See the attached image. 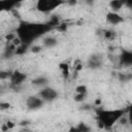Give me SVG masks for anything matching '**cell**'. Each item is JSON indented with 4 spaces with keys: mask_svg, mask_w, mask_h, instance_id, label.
I'll use <instances>...</instances> for the list:
<instances>
[{
    "mask_svg": "<svg viewBox=\"0 0 132 132\" xmlns=\"http://www.w3.org/2000/svg\"><path fill=\"white\" fill-rule=\"evenodd\" d=\"M43 103L44 101L38 96H29L26 100V105L29 109L31 110H36V109H39L43 106Z\"/></svg>",
    "mask_w": 132,
    "mask_h": 132,
    "instance_id": "3",
    "label": "cell"
},
{
    "mask_svg": "<svg viewBox=\"0 0 132 132\" xmlns=\"http://www.w3.org/2000/svg\"><path fill=\"white\" fill-rule=\"evenodd\" d=\"M103 63V58L99 54H93L88 60V67L91 69L99 68Z\"/></svg>",
    "mask_w": 132,
    "mask_h": 132,
    "instance_id": "5",
    "label": "cell"
},
{
    "mask_svg": "<svg viewBox=\"0 0 132 132\" xmlns=\"http://www.w3.org/2000/svg\"><path fill=\"white\" fill-rule=\"evenodd\" d=\"M10 72L5 71V70H0V80H5L10 77Z\"/></svg>",
    "mask_w": 132,
    "mask_h": 132,
    "instance_id": "18",
    "label": "cell"
},
{
    "mask_svg": "<svg viewBox=\"0 0 132 132\" xmlns=\"http://www.w3.org/2000/svg\"><path fill=\"white\" fill-rule=\"evenodd\" d=\"M86 97H87V94H79V93H76V95L74 96V101H76V102H82V101H85Z\"/></svg>",
    "mask_w": 132,
    "mask_h": 132,
    "instance_id": "19",
    "label": "cell"
},
{
    "mask_svg": "<svg viewBox=\"0 0 132 132\" xmlns=\"http://www.w3.org/2000/svg\"><path fill=\"white\" fill-rule=\"evenodd\" d=\"M41 50H42V46H41V45H38V44H34V45H32V46L30 47V51H31L33 54H38V53L41 52Z\"/></svg>",
    "mask_w": 132,
    "mask_h": 132,
    "instance_id": "21",
    "label": "cell"
},
{
    "mask_svg": "<svg viewBox=\"0 0 132 132\" xmlns=\"http://www.w3.org/2000/svg\"><path fill=\"white\" fill-rule=\"evenodd\" d=\"M10 107V104L8 102H0V110H6Z\"/></svg>",
    "mask_w": 132,
    "mask_h": 132,
    "instance_id": "24",
    "label": "cell"
},
{
    "mask_svg": "<svg viewBox=\"0 0 132 132\" xmlns=\"http://www.w3.org/2000/svg\"><path fill=\"white\" fill-rule=\"evenodd\" d=\"M121 61V64H125V65H130L132 63V55L129 52H125L121 58H119Z\"/></svg>",
    "mask_w": 132,
    "mask_h": 132,
    "instance_id": "10",
    "label": "cell"
},
{
    "mask_svg": "<svg viewBox=\"0 0 132 132\" xmlns=\"http://www.w3.org/2000/svg\"><path fill=\"white\" fill-rule=\"evenodd\" d=\"M59 68H60V70L62 71L63 76H64L65 78H67V77L69 76V66H68V64H67V63H61V64L59 65Z\"/></svg>",
    "mask_w": 132,
    "mask_h": 132,
    "instance_id": "13",
    "label": "cell"
},
{
    "mask_svg": "<svg viewBox=\"0 0 132 132\" xmlns=\"http://www.w3.org/2000/svg\"><path fill=\"white\" fill-rule=\"evenodd\" d=\"M75 131H79V132H88L90 131V127H88L85 123H79L77 125V127L75 128Z\"/></svg>",
    "mask_w": 132,
    "mask_h": 132,
    "instance_id": "15",
    "label": "cell"
},
{
    "mask_svg": "<svg viewBox=\"0 0 132 132\" xmlns=\"http://www.w3.org/2000/svg\"><path fill=\"white\" fill-rule=\"evenodd\" d=\"M102 36L105 38V39H113L114 36H116V33L112 31V30H103V33H102Z\"/></svg>",
    "mask_w": 132,
    "mask_h": 132,
    "instance_id": "14",
    "label": "cell"
},
{
    "mask_svg": "<svg viewBox=\"0 0 132 132\" xmlns=\"http://www.w3.org/2000/svg\"><path fill=\"white\" fill-rule=\"evenodd\" d=\"M81 109H82V110H89V109H91V105H89V104H84V105L81 106Z\"/></svg>",
    "mask_w": 132,
    "mask_h": 132,
    "instance_id": "28",
    "label": "cell"
},
{
    "mask_svg": "<svg viewBox=\"0 0 132 132\" xmlns=\"http://www.w3.org/2000/svg\"><path fill=\"white\" fill-rule=\"evenodd\" d=\"M10 42H11V43H12V44H13V45L16 47L18 45H20V44L23 42V40H22V39H21L19 36H15V37H14V38H13V39L10 41Z\"/></svg>",
    "mask_w": 132,
    "mask_h": 132,
    "instance_id": "23",
    "label": "cell"
},
{
    "mask_svg": "<svg viewBox=\"0 0 132 132\" xmlns=\"http://www.w3.org/2000/svg\"><path fill=\"white\" fill-rule=\"evenodd\" d=\"M15 36H16L15 34H13V33H9V34H7V35L5 36V38H6V40H7V41H9V42H10V41L15 37Z\"/></svg>",
    "mask_w": 132,
    "mask_h": 132,
    "instance_id": "25",
    "label": "cell"
},
{
    "mask_svg": "<svg viewBox=\"0 0 132 132\" xmlns=\"http://www.w3.org/2000/svg\"><path fill=\"white\" fill-rule=\"evenodd\" d=\"M57 44H58V40L54 36H46L42 39V45L44 47L52 48V47H55Z\"/></svg>",
    "mask_w": 132,
    "mask_h": 132,
    "instance_id": "7",
    "label": "cell"
},
{
    "mask_svg": "<svg viewBox=\"0 0 132 132\" xmlns=\"http://www.w3.org/2000/svg\"><path fill=\"white\" fill-rule=\"evenodd\" d=\"M6 126L8 127V129H12V128L15 126V124H14L13 122H11V121H7V122H6Z\"/></svg>",
    "mask_w": 132,
    "mask_h": 132,
    "instance_id": "26",
    "label": "cell"
},
{
    "mask_svg": "<svg viewBox=\"0 0 132 132\" xmlns=\"http://www.w3.org/2000/svg\"><path fill=\"white\" fill-rule=\"evenodd\" d=\"M38 95L43 101H53L58 97V92L53 88L44 87V88H41Z\"/></svg>",
    "mask_w": 132,
    "mask_h": 132,
    "instance_id": "2",
    "label": "cell"
},
{
    "mask_svg": "<svg viewBox=\"0 0 132 132\" xmlns=\"http://www.w3.org/2000/svg\"><path fill=\"white\" fill-rule=\"evenodd\" d=\"M48 84V79L45 76H37L32 80V85L37 88H44Z\"/></svg>",
    "mask_w": 132,
    "mask_h": 132,
    "instance_id": "8",
    "label": "cell"
},
{
    "mask_svg": "<svg viewBox=\"0 0 132 132\" xmlns=\"http://www.w3.org/2000/svg\"><path fill=\"white\" fill-rule=\"evenodd\" d=\"M27 48H28V45L22 42L20 45H18V46L15 47V50H14V55H16V56H22V55H24V54L27 52Z\"/></svg>",
    "mask_w": 132,
    "mask_h": 132,
    "instance_id": "12",
    "label": "cell"
},
{
    "mask_svg": "<svg viewBox=\"0 0 132 132\" xmlns=\"http://www.w3.org/2000/svg\"><path fill=\"white\" fill-rule=\"evenodd\" d=\"M106 21H107V23H109L111 25H119L124 22V18L121 16L118 12L109 11L106 13Z\"/></svg>",
    "mask_w": 132,
    "mask_h": 132,
    "instance_id": "6",
    "label": "cell"
},
{
    "mask_svg": "<svg viewBox=\"0 0 132 132\" xmlns=\"http://www.w3.org/2000/svg\"><path fill=\"white\" fill-rule=\"evenodd\" d=\"M62 2H63L62 0H38L36 7L41 12H48L55 9Z\"/></svg>",
    "mask_w": 132,
    "mask_h": 132,
    "instance_id": "1",
    "label": "cell"
},
{
    "mask_svg": "<svg viewBox=\"0 0 132 132\" xmlns=\"http://www.w3.org/2000/svg\"><path fill=\"white\" fill-rule=\"evenodd\" d=\"M125 5L128 7H131L132 6V0H125Z\"/></svg>",
    "mask_w": 132,
    "mask_h": 132,
    "instance_id": "29",
    "label": "cell"
},
{
    "mask_svg": "<svg viewBox=\"0 0 132 132\" xmlns=\"http://www.w3.org/2000/svg\"><path fill=\"white\" fill-rule=\"evenodd\" d=\"M27 78V75L24 73V72H21L19 70H15L13 71L11 74H10V85H15V86H22V84L26 80Z\"/></svg>",
    "mask_w": 132,
    "mask_h": 132,
    "instance_id": "4",
    "label": "cell"
},
{
    "mask_svg": "<svg viewBox=\"0 0 132 132\" xmlns=\"http://www.w3.org/2000/svg\"><path fill=\"white\" fill-rule=\"evenodd\" d=\"M1 129H2L3 131H6V130H8V127H7V126H6V124H5L4 126H2V128H1Z\"/></svg>",
    "mask_w": 132,
    "mask_h": 132,
    "instance_id": "32",
    "label": "cell"
},
{
    "mask_svg": "<svg viewBox=\"0 0 132 132\" xmlns=\"http://www.w3.org/2000/svg\"><path fill=\"white\" fill-rule=\"evenodd\" d=\"M73 68H74V71H76V72H79V71L82 69V64L80 63V61H79V60H77V61L74 63Z\"/></svg>",
    "mask_w": 132,
    "mask_h": 132,
    "instance_id": "22",
    "label": "cell"
},
{
    "mask_svg": "<svg viewBox=\"0 0 132 132\" xmlns=\"http://www.w3.org/2000/svg\"><path fill=\"white\" fill-rule=\"evenodd\" d=\"M77 3V0H67V4L70 6H74Z\"/></svg>",
    "mask_w": 132,
    "mask_h": 132,
    "instance_id": "27",
    "label": "cell"
},
{
    "mask_svg": "<svg viewBox=\"0 0 132 132\" xmlns=\"http://www.w3.org/2000/svg\"><path fill=\"white\" fill-rule=\"evenodd\" d=\"M68 29V25L66 23H61V24H57V30L59 32H66Z\"/></svg>",
    "mask_w": 132,
    "mask_h": 132,
    "instance_id": "17",
    "label": "cell"
},
{
    "mask_svg": "<svg viewBox=\"0 0 132 132\" xmlns=\"http://www.w3.org/2000/svg\"><path fill=\"white\" fill-rule=\"evenodd\" d=\"M28 124H29V121H22L20 123V125H22V126H25V125H28Z\"/></svg>",
    "mask_w": 132,
    "mask_h": 132,
    "instance_id": "31",
    "label": "cell"
},
{
    "mask_svg": "<svg viewBox=\"0 0 132 132\" xmlns=\"http://www.w3.org/2000/svg\"><path fill=\"white\" fill-rule=\"evenodd\" d=\"M75 93L79 94H88V89L85 85H78L75 87Z\"/></svg>",
    "mask_w": 132,
    "mask_h": 132,
    "instance_id": "16",
    "label": "cell"
},
{
    "mask_svg": "<svg viewBox=\"0 0 132 132\" xmlns=\"http://www.w3.org/2000/svg\"><path fill=\"white\" fill-rule=\"evenodd\" d=\"M100 104H101V99H99V98L96 99V100H95V105L98 106V105H100Z\"/></svg>",
    "mask_w": 132,
    "mask_h": 132,
    "instance_id": "30",
    "label": "cell"
},
{
    "mask_svg": "<svg viewBox=\"0 0 132 132\" xmlns=\"http://www.w3.org/2000/svg\"><path fill=\"white\" fill-rule=\"evenodd\" d=\"M125 5V0H111L109 2V7L112 9V11L117 12L122 9V7Z\"/></svg>",
    "mask_w": 132,
    "mask_h": 132,
    "instance_id": "9",
    "label": "cell"
},
{
    "mask_svg": "<svg viewBox=\"0 0 132 132\" xmlns=\"http://www.w3.org/2000/svg\"><path fill=\"white\" fill-rule=\"evenodd\" d=\"M118 78L121 82H128L131 80L132 75H131V73H128V72H119Z\"/></svg>",
    "mask_w": 132,
    "mask_h": 132,
    "instance_id": "11",
    "label": "cell"
},
{
    "mask_svg": "<svg viewBox=\"0 0 132 132\" xmlns=\"http://www.w3.org/2000/svg\"><path fill=\"white\" fill-rule=\"evenodd\" d=\"M118 122H119V124H121V125H126V124H128V122H129V119L127 118V116H125L124 113L117 120Z\"/></svg>",
    "mask_w": 132,
    "mask_h": 132,
    "instance_id": "20",
    "label": "cell"
}]
</instances>
